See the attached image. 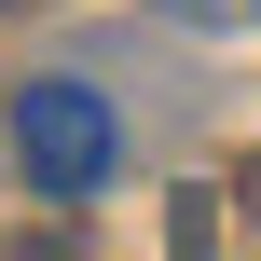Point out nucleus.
I'll return each mask as SVG.
<instances>
[{
    "mask_svg": "<svg viewBox=\"0 0 261 261\" xmlns=\"http://www.w3.org/2000/svg\"><path fill=\"white\" fill-rule=\"evenodd\" d=\"M110 165H124V124H110V96H96L83 69L14 83V179H28V193L83 206V193H110Z\"/></svg>",
    "mask_w": 261,
    "mask_h": 261,
    "instance_id": "1",
    "label": "nucleus"
},
{
    "mask_svg": "<svg viewBox=\"0 0 261 261\" xmlns=\"http://www.w3.org/2000/svg\"><path fill=\"white\" fill-rule=\"evenodd\" d=\"M0 261H41V248H0Z\"/></svg>",
    "mask_w": 261,
    "mask_h": 261,
    "instance_id": "2",
    "label": "nucleus"
},
{
    "mask_svg": "<svg viewBox=\"0 0 261 261\" xmlns=\"http://www.w3.org/2000/svg\"><path fill=\"white\" fill-rule=\"evenodd\" d=\"M0 14H14V0H0Z\"/></svg>",
    "mask_w": 261,
    "mask_h": 261,
    "instance_id": "3",
    "label": "nucleus"
}]
</instances>
